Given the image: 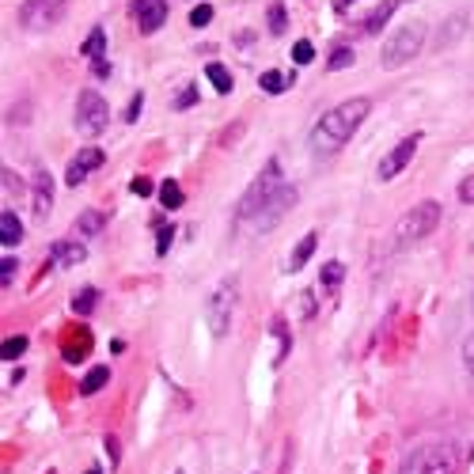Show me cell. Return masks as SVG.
<instances>
[{
    "label": "cell",
    "mask_w": 474,
    "mask_h": 474,
    "mask_svg": "<svg viewBox=\"0 0 474 474\" xmlns=\"http://www.w3.org/2000/svg\"><path fill=\"white\" fill-rule=\"evenodd\" d=\"M368 110H372V103L365 95H353V99H346V103H338L334 110H326V114L315 122V129H312L315 156H334V152L360 129V122L368 118Z\"/></svg>",
    "instance_id": "cell-1"
},
{
    "label": "cell",
    "mask_w": 474,
    "mask_h": 474,
    "mask_svg": "<svg viewBox=\"0 0 474 474\" xmlns=\"http://www.w3.org/2000/svg\"><path fill=\"white\" fill-rule=\"evenodd\" d=\"M421 46H425V23H421V19H410V23H402V27L387 38V46H383V69H387V72L402 69L406 61H414L417 53H421Z\"/></svg>",
    "instance_id": "cell-2"
},
{
    "label": "cell",
    "mask_w": 474,
    "mask_h": 474,
    "mask_svg": "<svg viewBox=\"0 0 474 474\" xmlns=\"http://www.w3.org/2000/svg\"><path fill=\"white\" fill-rule=\"evenodd\" d=\"M440 224V202H421L414 205L410 213L399 216L395 224V247H410V243H421L425 236H433Z\"/></svg>",
    "instance_id": "cell-3"
},
{
    "label": "cell",
    "mask_w": 474,
    "mask_h": 474,
    "mask_svg": "<svg viewBox=\"0 0 474 474\" xmlns=\"http://www.w3.org/2000/svg\"><path fill=\"white\" fill-rule=\"evenodd\" d=\"M236 296H239V281L236 277H228V281H220L213 296L205 300V323H209V334H213L216 341H224L228 338V330H231V315H236Z\"/></svg>",
    "instance_id": "cell-4"
},
{
    "label": "cell",
    "mask_w": 474,
    "mask_h": 474,
    "mask_svg": "<svg viewBox=\"0 0 474 474\" xmlns=\"http://www.w3.org/2000/svg\"><path fill=\"white\" fill-rule=\"evenodd\" d=\"M281 186H285V179H281V163H277V160H270L266 167H262L258 179L247 186V194L239 197V220H243V224H250V220L262 213V205H266L270 197L281 190Z\"/></svg>",
    "instance_id": "cell-5"
},
{
    "label": "cell",
    "mask_w": 474,
    "mask_h": 474,
    "mask_svg": "<svg viewBox=\"0 0 474 474\" xmlns=\"http://www.w3.org/2000/svg\"><path fill=\"white\" fill-rule=\"evenodd\" d=\"M459 456L451 444H421L402 463V474H456Z\"/></svg>",
    "instance_id": "cell-6"
},
{
    "label": "cell",
    "mask_w": 474,
    "mask_h": 474,
    "mask_svg": "<svg viewBox=\"0 0 474 474\" xmlns=\"http://www.w3.org/2000/svg\"><path fill=\"white\" fill-rule=\"evenodd\" d=\"M110 122V110H106V99L99 95V92H80V99H76V118H72V126H76V133L80 137H99L106 129Z\"/></svg>",
    "instance_id": "cell-7"
},
{
    "label": "cell",
    "mask_w": 474,
    "mask_h": 474,
    "mask_svg": "<svg viewBox=\"0 0 474 474\" xmlns=\"http://www.w3.org/2000/svg\"><path fill=\"white\" fill-rule=\"evenodd\" d=\"M65 16V0H23L19 8V23L27 31H50Z\"/></svg>",
    "instance_id": "cell-8"
},
{
    "label": "cell",
    "mask_w": 474,
    "mask_h": 474,
    "mask_svg": "<svg viewBox=\"0 0 474 474\" xmlns=\"http://www.w3.org/2000/svg\"><path fill=\"white\" fill-rule=\"evenodd\" d=\"M292 205H296V186L285 182L281 190L273 194L266 205H262V213H258L255 220H250V228H255V231H270V228H277L281 220H285V213H289Z\"/></svg>",
    "instance_id": "cell-9"
},
{
    "label": "cell",
    "mask_w": 474,
    "mask_h": 474,
    "mask_svg": "<svg viewBox=\"0 0 474 474\" xmlns=\"http://www.w3.org/2000/svg\"><path fill=\"white\" fill-rule=\"evenodd\" d=\"M417 145H421V133H410L406 140H399V145H395L387 156L380 160L376 179H380V182H391L399 171H406V167H410V160H414V152H417Z\"/></svg>",
    "instance_id": "cell-10"
},
{
    "label": "cell",
    "mask_w": 474,
    "mask_h": 474,
    "mask_svg": "<svg viewBox=\"0 0 474 474\" xmlns=\"http://www.w3.org/2000/svg\"><path fill=\"white\" fill-rule=\"evenodd\" d=\"M103 148H80V156H76L69 163V171H65V182L69 186H80L87 179V171H95V167H103Z\"/></svg>",
    "instance_id": "cell-11"
},
{
    "label": "cell",
    "mask_w": 474,
    "mask_h": 474,
    "mask_svg": "<svg viewBox=\"0 0 474 474\" xmlns=\"http://www.w3.org/2000/svg\"><path fill=\"white\" fill-rule=\"evenodd\" d=\"M31 205H35V216L46 220L53 213V175L38 171L35 175V190H31Z\"/></svg>",
    "instance_id": "cell-12"
},
{
    "label": "cell",
    "mask_w": 474,
    "mask_h": 474,
    "mask_svg": "<svg viewBox=\"0 0 474 474\" xmlns=\"http://www.w3.org/2000/svg\"><path fill=\"white\" fill-rule=\"evenodd\" d=\"M84 258H87V250H84V243H76V239H61V243H53V250H50V262L61 270L80 266Z\"/></svg>",
    "instance_id": "cell-13"
},
{
    "label": "cell",
    "mask_w": 474,
    "mask_h": 474,
    "mask_svg": "<svg viewBox=\"0 0 474 474\" xmlns=\"http://www.w3.org/2000/svg\"><path fill=\"white\" fill-rule=\"evenodd\" d=\"M103 228H106V213H103V209H84V213L76 216V236H80V239H95Z\"/></svg>",
    "instance_id": "cell-14"
},
{
    "label": "cell",
    "mask_w": 474,
    "mask_h": 474,
    "mask_svg": "<svg viewBox=\"0 0 474 474\" xmlns=\"http://www.w3.org/2000/svg\"><path fill=\"white\" fill-rule=\"evenodd\" d=\"M137 19H140V35H156V31L167 23V0H156V4H148Z\"/></svg>",
    "instance_id": "cell-15"
},
{
    "label": "cell",
    "mask_w": 474,
    "mask_h": 474,
    "mask_svg": "<svg viewBox=\"0 0 474 474\" xmlns=\"http://www.w3.org/2000/svg\"><path fill=\"white\" fill-rule=\"evenodd\" d=\"M19 239H23V220H19L12 209H4V213H0V243L16 247Z\"/></svg>",
    "instance_id": "cell-16"
},
{
    "label": "cell",
    "mask_w": 474,
    "mask_h": 474,
    "mask_svg": "<svg viewBox=\"0 0 474 474\" xmlns=\"http://www.w3.org/2000/svg\"><path fill=\"white\" fill-rule=\"evenodd\" d=\"M315 247H319V236L315 231H307V236L296 243V250H292V258H289V273H296V270H304L307 266V258L315 255Z\"/></svg>",
    "instance_id": "cell-17"
},
{
    "label": "cell",
    "mask_w": 474,
    "mask_h": 474,
    "mask_svg": "<svg viewBox=\"0 0 474 474\" xmlns=\"http://www.w3.org/2000/svg\"><path fill=\"white\" fill-rule=\"evenodd\" d=\"M258 87L266 95H281V92H289L292 87V76H285V72H277V69H270V72H262L258 76Z\"/></svg>",
    "instance_id": "cell-18"
},
{
    "label": "cell",
    "mask_w": 474,
    "mask_h": 474,
    "mask_svg": "<svg viewBox=\"0 0 474 474\" xmlns=\"http://www.w3.org/2000/svg\"><path fill=\"white\" fill-rule=\"evenodd\" d=\"M391 12H395V0H383V4L376 8V12H368L365 16V23H360V31H365V35H376V31L387 23L391 19Z\"/></svg>",
    "instance_id": "cell-19"
},
{
    "label": "cell",
    "mask_w": 474,
    "mask_h": 474,
    "mask_svg": "<svg viewBox=\"0 0 474 474\" xmlns=\"http://www.w3.org/2000/svg\"><path fill=\"white\" fill-rule=\"evenodd\" d=\"M80 53H84V57H92V61L106 57V31H103V27H95L92 35H87V42L80 46Z\"/></svg>",
    "instance_id": "cell-20"
},
{
    "label": "cell",
    "mask_w": 474,
    "mask_h": 474,
    "mask_svg": "<svg viewBox=\"0 0 474 474\" xmlns=\"http://www.w3.org/2000/svg\"><path fill=\"white\" fill-rule=\"evenodd\" d=\"M205 76H209V84H213L220 95H228V92H231V72H228L220 61H213V65H209V69H205Z\"/></svg>",
    "instance_id": "cell-21"
},
{
    "label": "cell",
    "mask_w": 474,
    "mask_h": 474,
    "mask_svg": "<svg viewBox=\"0 0 474 474\" xmlns=\"http://www.w3.org/2000/svg\"><path fill=\"white\" fill-rule=\"evenodd\" d=\"M106 380H110V368H106V365H99V368H92V372L84 376L80 391H84V395H95L99 387H106Z\"/></svg>",
    "instance_id": "cell-22"
},
{
    "label": "cell",
    "mask_w": 474,
    "mask_h": 474,
    "mask_svg": "<svg viewBox=\"0 0 474 474\" xmlns=\"http://www.w3.org/2000/svg\"><path fill=\"white\" fill-rule=\"evenodd\" d=\"M95 304H99V292H95V289H80V292L72 296V312H76V315H92Z\"/></svg>",
    "instance_id": "cell-23"
},
{
    "label": "cell",
    "mask_w": 474,
    "mask_h": 474,
    "mask_svg": "<svg viewBox=\"0 0 474 474\" xmlns=\"http://www.w3.org/2000/svg\"><path fill=\"white\" fill-rule=\"evenodd\" d=\"M266 23H270V35H285V27H289V12H285V4H270Z\"/></svg>",
    "instance_id": "cell-24"
},
{
    "label": "cell",
    "mask_w": 474,
    "mask_h": 474,
    "mask_svg": "<svg viewBox=\"0 0 474 474\" xmlns=\"http://www.w3.org/2000/svg\"><path fill=\"white\" fill-rule=\"evenodd\" d=\"M160 202H163V209H179L182 205V190H179V182H175V179H167L160 186Z\"/></svg>",
    "instance_id": "cell-25"
},
{
    "label": "cell",
    "mask_w": 474,
    "mask_h": 474,
    "mask_svg": "<svg viewBox=\"0 0 474 474\" xmlns=\"http://www.w3.org/2000/svg\"><path fill=\"white\" fill-rule=\"evenodd\" d=\"M341 277H346V266H341V262H326L323 266V285L326 289H338Z\"/></svg>",
    "instance_id": "cell-26"
},
{
    "label": "cell",
    "mask_w": 474,
    "mask_h": 474,
    "mask_svg": "<svg viewBox=\"0 0 474 474\" xmlns=\"http://www.w3.org/2000/svg\"><path fill=\"white\" fill-rule=\"evenodd\" d=\"M346 65H353V50H349V46H334V53H330V61H326V69L338 72V69H346Z\"/></svg>",
    "instance_id": "cell-27"
},
{
    "label": "cell",
    "mask_w": 474,
    "mask_h": 474,
    "mask_svg": "<svg viewBox=\"0 0 474 474\" xmlns=\"http://www.w3.org/2000/svg\"><path fill=\"white\" fill-rule=\"evenodd\" d=\"M463 23H467V16H451V19H448V31L436 38V46H448L451 38H459V35H463Z\"/></svg>",
    "instance_id": "cell-28"
},
{
    "label": "cell",
    "mask_w": 474,
    "mask_h": 474,
    "mask_svg": "<svg viewBox=\"0 0 474 474\" xmlns=\"http://www.w3.org/2000/svg\"><path fill=\"white\" fill-rule=\"evenodd\" d=\"M292 61H296V65H312V61H315V46H312L307 38H300V42L292 46Z\"/></svg>",
    "instance_id": "cell-29"
},
{
    "label": "cell",
    "mask_w": 474,
    "mask_h": 474,
    "mask_svg": "<svg viewBox=\"0 0 474 474\" xmlns=\"http://www.w3.org/2000/svg\"><path fill=\"white\" fill-rule=\"evenodd\" d=\"M23 349H27V338H8V341H4V360L23 357Z\"/></svg>",
    "instance_id": "cell-30"
},
{
    "label": "cell",
    "mask_w": 474,
    "mask_h": 474,
    "mask_svg": "<svg viewBox=\"0 0 474 474\" xmlns=\"http://www.w3.org/2000/svg\"><path fill=\"white\" fill-rule=\"evenodd\" d=\"M4 194H8V197H12V194H16V197L23 194V182H19V175H16L12 167H4Z\"/></svg>",
    "instance_id": "cell-31"
},
{
    "label": "cell",
    "mask_w": 474,
    "mask_h": 474,
    "mask_svg": "<svg viewBox=\"0 0 474 474\" xmlns=\"http://www.w3.org/2000/svg\"><path fill=\"white\" fill-rule=\"evenodd\" d=\"M463 372H467V376L474 380V334L463 341Z\"/></svg>",
    "instance_id": "cell-32"
},
{
    "label": "cell",
    "mask_w": 474,
    "mask_h": 474,
    "mask_svg": "<svg viewBox=\"0 0 474 474\" xmlns=\"http://www.w3.org/2000/svg\"><path fill=\"white\" fill-rule=\"evenodd\" d=\"M209 19H213V8H209V4H197L194 12H190V27H205Z\"/></svg>",
    "instance_id": "cell-33"
},
{
    "label": "cell",
    "mask_w": 474,
    "mask_h": 474,
    "mask_svg": "<svg viewBox=\"0 0 474 474\" xmlns=\"http://www.w3.org/2000/svg\"><path fill=\"white\" fill-rule=\"evenodd\" d=\"M140 106H145V92H137L133 99H129V106H126V122H137V118H140Z\"/></svg>",
    "instance_id": "cell-34"
},
{
    "label": "cell",
    "mask_w": 474,
    "mask_h": 474,
    "mask_svg": "<svg viewBox=\"0 0 474 474\" xmlns=\"http://www.w3.org/2000/svg\"><path fill=\"white\" fill-rule=\"evenodd\" d=\"M197 103V87H182L179 95H175V106L179 110H186V106H194Z\"/></svg>",
    "instance_id": "cell-35"
},
{
    "label": "cell",
    "mask_w": 474,
    "mask_h": 474,
    "mask_svg": "<svg viewBox=\"0 0 474 474\" xmlns=\"http://www.w3.org/2000/svg\"><path fill=\"white\" fill-rule=\"evenodd\" d=\"M459 202H463V205H474V175L459 182Z\"/></svg>",
    "instance_id": "cell-36"
},
{
    "label": "cell",
    "mask_w": 474,
    "mask_h": 474,
    "mask_svg": "<svg viewBox=\"0 0 474 474\" xmlns=\"http://www.w3.org/2000/svg\"><path fill=\"white\" fill-rule=\"evenodd\" d=\"M0 270H4V273H0V285L8 289V285H12V273L19 270V266H16V258H4V262H0Z\"/></svg>",
    "instance_id": "cell-37"
},
{
    "label": "cell",
    "mask_w": 474,
    "mask_h": 474,
    "mask_svg": "<svg viewBox=\"0 0 474 474\" xmlns=\"http://www.w3.org/2000/svg\"><path fill=\"white\" fill-rule=\"evenodd\" d=\"M171 236H175V228L167 224V228H160V243H156V250L160 255H167V247H171Z\"/></svg>",
    "instance_id": "cell-38"
},
{
    "label": "cell",
    "mask_w": 474,
    "mask_h": 474,
    "mask_svg": "<svg viewBox=\"0 0 474 474\" xmlns=\"http://www.w3.org/2000/svg\"><path fill=\"white\" fill-rule=\"evenodd\" d=\"M300 315H304V319H312V315H315V300H312V292H300Z\"/></svg>",
    "instance_id": "cell-39"
},
{
    "label": "cell",
    "mask_w": 474,
    "mask_h": 474,
    "mask_svg": "<svg viewBox=\"0 0 474 474\" xmlns=\"http://www.w3.org/2000/svg\"><path fill=\"white\" fill-rule=\"evenodd\" d=\"M129 190H133L137 197H148V194H152V182H148V179H133V186H129Z\"/></svg>",
    "instance_id": "cell-40"
},
{
    "label": "cell",
    "mask_w": 474,
    "mask_h": 474,
    "mask_svg": "<svg viewBox=\"0 0 474 474\" xmlns=\"http://www.w3.org/2000/svg\"><path fill=\"white\" fill-rule=\"evenodd\" d=\"M92 72H95V76H110V61H103V57L92 61Z\"/></svg>",
    "instance_id": "cell-41"
},
{
    "label": "cell",
    "mask_w": 474,
    "mask_h": 474,
    "mask_svg": "<svg viewBox=\"0 0 474 474\" xmlns=\"http://www.w3.org/2000/svg\"><path fill=\"white\" fill-rule=\"evenodd\" d=\"M106 448H110V459L118 463V440H114V436H106Z\"/></svg>",
    "instance_id": "cell-42"
},
{
    "label": "cell",
    "mask_w": 474,
    "mask_h": 474,
    "mask_svg": "<svg viewBox=\"0 0 474 474\" xmlns=\"http://www.w3.org/2000/svg\"><path fill=\"white\" fill-rule=\"evenodd\" d=\"M148 4H156V0H133V12L140 16V12H145V8H148Z\"/></svg>",
    "instance_id": "cell-43"
},
{
    "label": "cell",
    "mask_w": 474,
    "mask_h": 474,
    "mask_svg": "<svg viewBox=\"0 0 474 474\" xmlns=\"http://www.w3.org/2000/svg\"><path fill=\"white\" fill-rule=\"evenodd\" d=\"M349 4H353V0H334V8H338V12H346Z\"/></svg>",
    "instance_id": "cell-44"
},
{
    "label": "cell",
    "mask_w": 474,
    "mask_h": 474,
    "mask_svg": "<svg viewBox=\"0 0 474 474\" xmlns=\"http://www.w3.org/2000/svg\"><path fill=\"white\" fill-rule=\"evenodd\" d=\"M87 474H99V470H87Z\"/></svg>",
    "instance_id": "cell-45"
}]
</instances>
